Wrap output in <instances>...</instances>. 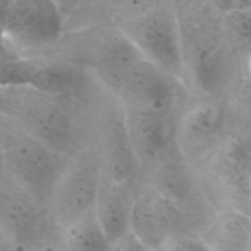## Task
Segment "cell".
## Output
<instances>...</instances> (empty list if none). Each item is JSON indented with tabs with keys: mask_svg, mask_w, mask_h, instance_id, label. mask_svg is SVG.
<instances>
[{
	"mask_svg": "<svg viewBox=\"0 0 251 251\" xmlns=\"http://www.w3.org/2000/svg\"><path fill=\"white\" fill-rule=\"evenodd\" d=\"M0 117L69 158L92 145V117L81 98L0 86Z\"/></svg>",
	"mask_w": 251,
	"mask_h": 251,
	"instance_id": "6da1fadb",
	"label": "cell"
},
{
	"mask_svg": "<svg viewBox=\"0 0 251 251\" xmlns=\"http://www.w3.org/2000/svg\"><path fill=\"white\" fill-rule=\"evenodd\" d=\"M185 63V86L198 97L223 98L237 77L235 49L223 31L222 22L206 20L179 21Z\"/></svg>",
	"mask_w": 251,
	"mask_h": 251,
	"instance_id": "7a4b0ae2",
	"label": "cell"
},
{
	"mask_svg": "<svg viewBox=\"0 0 251 251\" xmlns=\"http://www.w3.org/2000/svg\"><path fill=\"white\" fill-rule=\"evenodd\" d=\"M4 174L48 207L70 158L0 117Z\"/></svg>",
	"mask_w": 251,
	"mask_h": 251,
	"instance_id": "3957f363",
	"label": "cell"
},
{
	"mask_svg": "<svg viewBox=\"0 0 251 251\" xmlns=\"http://www.w3.org/2000/svg\"><path fill=\"white\" fill-rule=\"evenodd\" d=\"M217 212L234 210L251 216V137L232 130L220 149L195 168Z\"/></svg>",
	"mask_w": 251,
	"mask_h": 251,
	"instance_id": "277c9868",
	"label": "cell"
},
{
	"mask_svg": "<svg viewBox=\"0 0 251 251\" xmlns=\"http://www.w3.org/2000/svg\"><path fill=\"white\" fill-rule=\"evenodd\" d=\"M232 132L225 98L198 97L176 115V146L181 158L198 168Z\"/></svg>",
	"mask_w": 251,
	"mask_h": 251,
	"instance_id": "5b68a950",
	"label": "cell"
},
{
	"mask_svg": "<svg viewBox=\"0 0 251 251\" xmlns=\"http://www.w3.org/2000/svg\"><path fill=\"white\" fill-rule=\"evenodd\" d=\"M102 178V164L93 145L71 157L48 201L55 226L61 229L95 215Z\"/></svg>",
	"mask_w": 251,
	"mask_h": 251,
	"instance_id": "8992f818",
	"label": "cell"
},
{
	"mask_svg": "<svg viewBox=\"0 0 251 251\" xmlns=\"http://www.w3.org/2000/svg\"><path fill=\"white\" fill-rule=\"evenodd\" d=\"M0 28L22 56L38 58L59 41L63 19L55 0H4Z\"/></svg>",
	"mask_w": 251,
	"mask_h": 251,
	"instance_id": "52a82bcc",
	"label": "cell"
},
{
	"mask_svg": "<svg viewBox=\"0 0 251 251\" xmlns=\"http://www.w3.org/2000/svg\"><path fill=\"white\" fill-rule=\"evenodd\" d=\"M120 29L147 60L185 86L183 42L176 12L167 7H154L130 19Z\"/></svg>",
	"mask_w": 251,
	"mask_h": 251,
	"instance_id": "ba28073f",
	"label": "cell"
},
{
	"mask_svg": "<svg viewBox=\"0 0 251 251\" xmlns=\"http://www.w3.org/2000/svg\"><path fill=\"white\" fill-rule=\"evenodd\" d=\"M92 145L97 150L103 176L117 183L142 179L127 135L122 103L113 95L104 100L92 117Z\"/></svg>",
	"mask_w": 251,
	"mask_h": 251,
	"instance_id": "9c48e42d",
	"label": "cell"
},
{
	"mask_svg": "<svg viewBox=\"0 0 251 251\" xmlns=\"http://www.w3.org/2000/svg\"><path fill=\"white\" fill-rule=\"evenodd\" d=\"M195 229V223L178 205L142 179L132 207L130 232L150 251L163 249L178 237L195 235L191 233Z\"/></svg>",
	"mask_w": 251,
	"mask_h": 251,
	"instance_id": "30bf717a",
	"label": "cell"
},
{
	"mask_svg": "<svg viewBox=\"0 0 251 251\" xmlns=\"http://www.w3.org/2000/svg\"><path fill=\"white\" fill-rule=\"evenodd\" d=\"M142 179L178 205L198 228L205 230L217 213L203 190L196 169L181 158L178 151L144 174Z\"/></svg>",
	"mask_w": 251,
	"mask_h": 251,
	"instance_id": "8fae6325",
	"label": "cell"
},
{
	"mask_svg": "<svg viewBox=\"0 0 251 251\" xmlns=\"http://www.w3.org/2000/svg\"><path fill=\"white\" fill-rule=\"evenodd\" d=\"M54 225L46 205L5 174L0 176V228L20 249L43 242Z\"/></svg>",
	"mask_w": 251,
	"mask_h": 251,
	"instance_id": "7c38bea8",
	"label": "cell"
},
{
	"mask_svg": "<svg viewBox=\"0 0 251 251\" xmlns=\"http://www.w3.org/2000/svg\"><path fill=\"white\" fill-rule=\"evenodd\" d=\"M180 87L185 86L178 78L145 58L127 74L115 97L125 108L178 114Z\"/></svg>",
	"mask_w": 251,
	"mask_h": 251,
	"instance_id": "4fadbf2b",
	"label": "cell"
},
{
	"mask_svg": "<svg viewBox=\"0 0 251 251\" xmlns=\"http://www.w3.org/2000/svg\"><path fill=\"white\" fill-rule=\"evenodd\" d=\"M123 108L130 144L144 176L176 152V122L178 114Z\"/></svg>",
	"mask_w": 251,
	"mask_h": 251,
	"instance_id": "5bb4252c",
	"label": "cell"
},
{
	"mask_svg": "<svg viewBox=\"0 0 251 251\" xmlns=\"http://www.w3.org/2000/svg\"><path fill=\"white\" fill-rule=\"evenodd\" d=\"M90 77V70L76 61L24 56L15 65L9 85H27L50 95L82 100Z\"/></svg>",
	"mask_w": 251,
	"mask_h": 251,
	"instance_id": "9a60e30c",
	"label": "cell"
},
{
	"mask_svg": "<svg viewBox=\"0 0 251 251\" xmlns=\"http://www.w3.org/2000/svg\"><path fill=\"white\" fill-rule=\"evenodd\" d=\"M142 59L141 51L119 29L103 37L90 54L86 68L107 92L115 96L127 74Z\"/></svg>",
	"mask_w": 251,
	"mask_h": 251,
	"instance_id": "2e32d148",
	"label": "cell"
},
{
	"mask_svg": "<svg viewBox=\"0 0 251 251\" xmlns=\"http://www.w3.org/2000/svg\"><path fill=\"white\" fill-rule=\"evenodd\" d=\"M141 183L142 179L117 183L102 178L95 215L112 244L130 232L132 207Z\"/></svg>",
	"mask_w": 251,
	"mask_h": 251,
	"instance_id": "e0dca14e",
	"label": "cell"
},
{
	"mask_svg": "<svg viewBox=\"0 0 251 251\" xmlns=\"http://www.w3.org/2000/svg\"><path fill=\"white\" fill-rule=\"evenodd\" d=\"M66 251H110L112 243L103 232L96 215L61 228Z\"/></svg>",
	"mask_w": 251,
	"mask_h": 251,
	"instance_id": "ac0fdd59",
	"label": "cell"
},
{
	"mask_svg": "<svg viewBox=\"0 0 251 251\" xmlns=\"http://www.w3.org/2000/svg\"><path fill=\"white\" fill-rule=\"evenodd\" d=\"M222 27L233 48L251 43V12L229 10L222 17Z\"/></svg>",
	"mask_w": 251,
	"mask_h": 251,
	"instance_id": "d6986e66",
	"label": "cell"
},
{
	"mask_svg": "<svg viewBox=\"0 0 251 251\" xmlns=\"http://www.w3.org/2000/svg\"><path fill=\"white\" fill-rule=\"evenodd\" d=\"M21 58L24 56L12 47L0 28V86L9 83L10 75Z\"/></svg>",
	"mask_w": 251,
	"mask_h": 251,
	"instance_id": "ffe728a7",
	"label": "cell"
},
{
	"mask_svg": "<svg viewBox=\"0 0 251 251\" xmlns=\"http://www.w3.org/2000/svg\"><path fill=\"white\" fill-rule=\"evenodd\" d=\"M167 247L171 251H211L205 240L198 235H183L172 240Z\"/></svg>",
	"mask_w": 251,
	"mask_h": 251,
	"instance_id": "44dd1931",
	"label": "cell"
},
{
	"mask_svg": "<svg viewBox=\"0 0 251 251\" xmlns=\"http://www.w3.org/2000/svg\"><path fill=\"white\" fill-rule=\"evenodd\" d=\"M110 251H150L149 248L132 232L126 233L124 237L112 244Z\"/></svg>",
	"mask_w": 251,
	"mask_h": 251,
	"instance_id": "7402d4cb",
	"label": "cell"
},
{
	"mask_svg": "<svg viewBox=\"0 0 251 251\" xmlns=\"http://www.w3.org/2000/svg\"><path fill=\"white\" fill-rule=\"evenodd\" d=\"M20 248L9 234L0 228V251H19Z\"/></svg>",
	"mask_w": 251,
	"mask_h": 251,
	"instance_id": "603a6c76",
	"label": "cell"
},
{
	"mask_svg": "<svg viewBox=\"0 0 251 251\" xmlns=\"http://www.w3.org/2000/svg\"><path fill=\"white\" fill-rule=\"evenodd\" d=\"M230 10H244V11H249V10H251V0H232Z\"/></svg>",
	"mask_w": 251,
	"mask_h": 251,
	"instance_id": "cb8c5ba5",
	"label": "cell"
},
{
	"mask_svg": "<svg viewBox=\"0 0 251 251\" xmlns=\"http://www.w3.org/2000/svg\"><path fill=\"white\" fill-rule=\"evenodd\" d=\"M242 71L251 80V50H250V53L247 55V59H245L244 65H243V68H242Z\"/></svg>",
	"mask_w": 251,
	"mask_h": 251,
	"instance_id": "d4e9b609",
	"label": "cell"
},
{
	"mask_svg": "<svg viewBox=\"0 0 251 251\" xmlns=\"http://www.w3.org/2000/svg\"><path fill=\"white\" fill-rule=\"evenodd\" d=\"M4 174V167H2V149H1V132H0V176Z\"/></svg>",
	"mask_w": 251,
	"mask_h": 251,
	"instance_id": "484cf974",
	"label": "cell"
},
{
	"mask_svg": "<svg viewBox=\"0 0 251 251\" xmlns=\"http://www.w3.org/2000/svg\"><path fill=\"white\" fill-rule=\"evenodd\" d=\"M198 1H201V0H198Z\"/></svg>",
	"mask_w": 251,
	"mask_h": 251,
	"instance_id": "4316f807",
	"label": "cell"
},
{
	"mask_svg": "<svg viewBox=\"0 0 251 251\" xmlns=\"http://www.w3.org/2000/svg\"><path fill=\"white\" fill-rule=\"evenodd\" d=\"M249 11H250V12H251V10H249Z\"/></svg>",
	"mask_w": 251,
	"mask_h": 251,
	"instance_id": "83f0119b",
	"label": "cell"
}]
</instances>
